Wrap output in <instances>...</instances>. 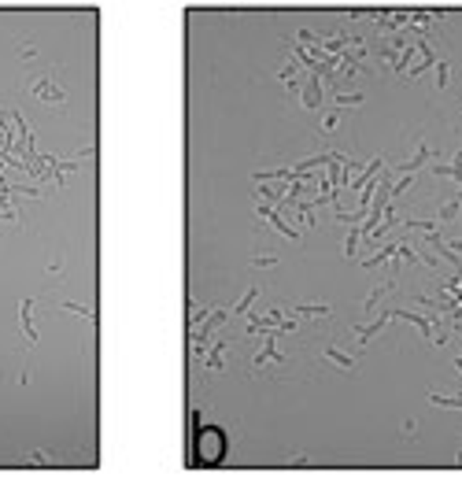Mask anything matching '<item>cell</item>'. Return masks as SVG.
<instances>
[{
  "label": "cell",
  "mask_w": 462,
  "mask_h": 477,
  "mask_svg": "<svg viewBox=\"0 0 462 477\" xmlns=\"http://www.w3.org/2000/svg\"><path fill=\"white\" fill-rule=\"evenodd\" d=\"M299 93H304V96H299V104H304L307 111H311V107H318L322 104V78H307L304 85H299Z\"/></svg>",
  "instance_id": "5"
},
{
  "label": "cell",
  "mask_w": 462,
  "mask_h": 477,
  "mask_svg": "<svg viewBox=\"0 0 462 477\" xmlns=\"http://www.w3.org/2000/svg\"><path fill=\"white\" fill-rule=\"evenodd\" d=\"M255 296H259V285H252L248 292H244V300H237V307H233V314H244V311L252 307V300H255Z\"/></svg>",
  "instance_id": "15"
},
{
  "label": "cell",
  "mask_w": 462,
  "mask_h": 477,
  "mask_svg": "<svg viewBox=\"0 0 462 477\" xmlns=\"http://www.w3.org/2000/svg\"><path fill=\"white\" fill-rule=\"evenodd\" d=\"M396 263H400V267H403V263H411V267H418V263H422V259L414 255V248L407 244V241H400V252H396Z\"/></svg>",
  "instance_id": "10"
},
{
  "label": "cell",
  "mask_w": 462,
  "mask_h": 477,
  "mask_svg": "<svg viewBox=\"0 0 462 477\" xmlns=\"http://www.w3.org/2000/svg\"><path fill=\"white\" fill-rule=\"evenodd\" d=\"M277 78H281L285 85H293V89H299V82H296V63H285V67H281V74H277Z\"/></svg>",
  "instance_id": "16"
},
{
  "label": "cell",
  "mask_w": 462,
  "mask_h": 477,
  "mask_svg": "<svg viewBox=\"0 0 462 477\" xmlns=\"http://www.w3.org/2000/svg\"><path fill=\"white\" fill-rule=\"evenodd\" d=\"M19 322H23V337L26 344H37V326H34V300L19 303Z\"/></svg>",
  "instance_id": "4"
},
{
  "label": "cell",
  "mask_w": 462,
  "mask_h": 477,
  "mask_svg": "<svg viewBox=\"0 0 462 477\" xmlns=\"http://www.w3.org/2000/svg\"><path fill=\"white\" fill-rule=\"evenodd\" d=\"M255 215H259V219H266V222H270V226H274V230L281 233V237H288V241H299V230H293V226H288V222L281 219V215H277V208H270V204L255 208Z\"/></svg>",
  "instance_id": "3"
},
{
  "label": "cell",
  "mask_w": 462,
  "mask_h": 477,
  "mask_svg": "<svg viewBox=\"0 0 462 477\" xmlns=\"http://www.w3.org/2000/svg\"><path fill=\"white\" fill-rule=\"evenodd\" d=\"M326 359H329L333 366H344V370H348V366L355 363V359H351V355H344L340 348H333V344H329V348H326Z\"/></svg>",
  "instance_id": "11"
},
{
  "label": "cell",
  "mask_w": 462,
  "mask_h": 477,
  "mask_svg": "<svg viewBox=\"0 0 462 477\" xmlns=\"http://www.w3.org/2000/svg\"><path fill=\"white\" fill-rule=\"evenodd\" d=\"M30 466H48V459L41 451H34V455H30Z\"/></svg>",
  "instance_id": "19"
},
{
  "label": "cell",
  "mask_w": 462,
  "mask_h": 477,
  "mask_svg": "<svg viewBox=\"0 0 462 477\" xmlns=\"http://www.w3.org/2000/svg\"><path fill=\"white\" fill-rule=\"evenodd\" d=\"M222 355H225V341H214L207 352V370H222Z\"/></svg>",
  "instance_id": "8"
},
{
  "label": "cell",
  "mask_w": 462,
  "mask_h": 477,
  "mask_svg": "<svg viewBox=\"0 0 462 477\" xmlns=\"http://www.w3.org/2000/svg\"><path fill=\"white\" fill-rule=\"evenodd\" d=\"M392 289H396V278H389V281H381L378 289H370V296L362 300V307H367V311H373V307H378V303H381V296H385V292H392Z\"/></svg>",
  "instance_id": "6"
},
{
  "label": "cell",
  "mask_w": 462,
  "mask_h": 477,
  "mask_svg": "<svg viewBox=\"0 0 462 477\" xmlns=\"http://www.w3.org/2000/svg\"><path fill=\"white\" fill-rule=\"evenodd\" d=\"M429 156H433V152H429L425 145H418V152H414V156H411V159H407V163L400 167V178H403V174H414V170H418V167H422V163H425V159H429Z\"/></svg>",
  "instance_id": "7"
},
{
  "label": "cell",
  "mask_w": 462,
  "mask_h": 477,
  "mask_svg": "<svg viewBox=\"0 0 462 477\" xmlns=\"http://www.w3.org/2000/svg\"><path fill=\"white\" fill-rule=\"evenodd\" d=\"M26 93L34 96V100H41V104H63L67 100V93H63L56 74H34V78L26 82Z\"/></svg>",
  "instance_id": "2"
},
{
  "label": "cell",
  "mask_w": 462,
  "mask_h": 477,
  "mask_svg": "<svg viewBox=\"0 0 462 477\" xmlns=\"http://www.w3.org/2000/svg\"><path fill=\"white\" fill-rule=\"evenodd\" d=\"M230 451V437L222 426H200L192 437V462L196 466H219Z\"/></svg>",
  "instance_id": "1"
},
{
  "label": "cell",
  "mask_w": 462,
  "mask_h": 477,
  "mask_svg": "<svg viewBox=\"0 0 462 477\" xmlns=\"http://www.w3.org/2000/svg\"><path fill=\"white\" fill-rule=\"evenodd\" d=\"M433 170H436V174H451V178L462 181V152H455V163H451V167H433Z\"/></svg>",
  "instance_id": "13"
},
{
  "label": "cell",
  "mask_w": 462,
  "mask_h": 477,
  "mask_svg": "<svg viewBox=\"0 0 462 477\" xmlns=\"http://www.w3.org/2000/svg\"><path fill=\"white\" fill-rule=\"evenodd\" d=\"M455 366H459V374H462V355H459V359H455Z\"/></svg>",
  "instance_id": "20"
},
{
  "label": "cell",
  "mask_w": 462,
  "mask_h": 477,
  "mask_svg": "<svg viewBox=\"0 0 462 477\" xmlns=\"http://www.w3.org/2000/svg\"><path fill=\"white\" fill-rule=\"evenodd\" d=\"M436 85H440V89L447 85V63H436Z\"/></svg>",
  "instance_id": "18"
},
{
  "label": "cell",
  "mask_w": 462,
  "mask_h": 477,
  "mask_svg": "<svg viewBox=\"0 0 462 477\" xmlns=\"http://www.w3.org/2000/svg\"><path fill=\"white\" fill-rule=\"evenodd\" d=\"M459 208H462V197H455V200H447L444 208H440V215H436V222H447V219H455V215H459Z\"/></svg>",
  "instance_id": "12"
},
{
  "label": "cell",
  "mask_w": 462,
  "mask_h": 477,
  "mask_svg": "<svg viewBox=\"0 0 462 477\" xmlns=\"http://www.w3.org/2000/svg\"><path fill=\"white\" fill-rule=\"evenodd\" d=\"M63 311H74V314H85V318H96L93 307H78V303H71V300H63Z\"/></svg>",
  "instance_id": "17"
},
{
  "label": "cell",
  "mask_w": 462,
  "mask_h": 477,
  "mask_svg": "<svg viewBox=\"0 0 462 477\" xmlns=\"http://www.w3.org/2000/svg\"><path fill=\"white\" fill-rule=\"evenodd\" d=\"M362 100H367V93H333V104L337 107H355Z\"/></svg>",
  "instance_id": "9"
},
{
  "label": "cell",
  "mask_w": 462,
  "mask_h": 477,
  "mask_svg": "<svg viewBox=\"0 0 462 477\" xmlns=\"http://www.w3.org/2000/svg\"><path fill=\"white\" fill-rule=\"evenodd\" d=\"M293 314H329V307H322V303H296V307H288Z\"/></svg>",
  "instance_id": "14"
}]
</instances>
